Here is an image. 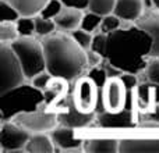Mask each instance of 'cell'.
Segmentation results:
<instances>
[{"label": "cell", "mask_w": 159, "mask_h": 153, "mask_svg": "<svg viewBox=\"0 0 159 153\" xmlns=\"http://www.w3.org/2000/svg\"><path fill=\"white\" fill-rule=\"evenodd\" d=\"M152 39L138 25L119 28L107 33L106 59L123 72L140 74L151 57Z\"/></svg>", "instance_id": "cell-1"}, {"label": "cell", "mask_w": 159, "mask_h": 153, "mask_svg": "<svg viewBox=\"0 0 159 153\" xmlns=\"http://www.w3.org/2000/svg\"><path fill=\"white\" fill-rule=\"evenodd\" d=\"M46 60V71L69 82H75L88 67L87 50L74 41L70 33H50L42 39Z\"/></svg>", "instance_id": "cell-2"}, {"label": "cell", "mask_w": 159, "mask_h": 153, "mask_svg": "<svg viewBox=\"0 0 159 153\" xmlns=\"http://www.w3.org/2000/svg\"><path fill=\"white\" fill-rule=\"evenodd\" d=\"M45 93L32 84H22L0 95V118L13 120L21 113L43 109Z\"/></svg>", "instance_id": "cell-3"}, {"label": "cell", "mask_w": 159, "mask_h": 153, "mask_svg": "<svg viewBox=\"0 0 159 153\" xmlns=\"http://www.w3.org/2000/svg\"><path fill=\"white\" fill-rule=\"evenodd\" d=\"M10 45L21 63L27 79H32L39 72L46 70L42 41H38L34 36H20Z\"/></svg>", "instance_id": "cell-4"}, {"label": "cell", "mask_w": 159, "mask_h": 153, "mask_svg": "<svg viewBox=\"0 0 159 153\" xmlns=\"http://www.w3.org/2000/svg\"><path fill=\"white\" fill-rule=\"evenodd\" d=\"M25 72L10 43H0V95L25 84Z\"/></svg>", "instance_id": "cell-5"}, {"label": "cell", "mask_w": 159, "mask_h": 153, "mask_svg": "<svg viewBox=\"0 0 159 153\" xmlns=\"http://www.w3.org/2000/svg\"><path fill=\"white\" fill-rule=\"evenodd\" d=\"M53 111L57 113L59 124L71 128H85L95 120L96 113H82L77 109L73 99V93H69L63 100H60L55 107Z\"/></svg>", "instance_id": "cell-6"}, {"label": "cell", "mask_w": 159, "mask_h": 153, "mask_svg": "<svg viewBox=\"0 0 159 153\" xmlns=\"http://www.w3.org/2000/svg\"><path fill=\"white\" fill-rule=\"evenodd\" d=\"M73 99L77 109L82 113H96V106L101 99L99 88L89 75L80 76L73 86Z\"/></svg>", "instance_id": "cell-7"}, {"label": "cell", "mask_w": 159, "mask_h": 153, "mask_svg": "<svg viewBox=\"0 0 159 153\" xmlns=\"http://www.w3.org/2000/svg\"><path fill=\"white\" fill-rule=\"evenodd\" d=\"M18 125L30 131L31 134H39V132H50L55 127H57L59 118L57 113L53 110L39 109L34 111L21 113L13 118Z\"/></svg>", "instance_id": "cell-8"}, {"label": "cell", "mask_w": 159, "mask_h": 153, "mask_svg": "<svg viewBox=\"0 0 159 153\" xmlns=\"http://www.w3.org/2000/svg\"><path fill=\"white\" fill-rule=\"evenodd\" d=\"M31 132L13 120L2 121L0 127V151L2 153H22Z\"/></svg>", "instance_id": "cell-9"}, {"label": "cell", "mask_w": 159, "mask_h": 153, "mask_svg": "<svg viewBox=\"0 0 159 153\" xmlns=\"http://www.w3.org/2000/svg\"><path fill=\"white\" fill-rule=\"evenodd\" d=\"M129 92L120 76L107 78L102 90V104L105 111L119 113L126 109Z\"/></svg>", "instance_id": "cell-10"}, {"label": "cell", "mask_w": 159, "mask_h": 153, "mask_svg": "<svg viewBox=\"0 0 159 153\" xmlns=\"http://www.w3.org/2000/svg\"><path fill=\"white\" fill-rule=\"evenodd\" d=\"M49 135L55 143V148L61 152L81 151L82 145H84V137L78 135L77 128L59 124L49 132Z\"/></svg>", "instance_id": "cell-11"}, {"label": "cell", "mask_w": 159, "mask_h": 153, "mask_svg": "<svg viewBox=\"0 0 159 153\" xmlns=\"http://www.w3.org/2000/svg\"><path fill=\"white\" fill-rule=\"evenodd\" d=\"M135 107L140 111H151L159 104V85L154 82H141L134 90Z\"/></svg>", "instance_id": "cell-12"}, {"label": "cell", "mask_w": 159, "mask_h": 153, "mask_svg": "<svg viewBox=\"0 0 159 153\" xmlns=\"http://www.w3.org/2000/svg\"><path fill=\"white\" fill-rule=\"evenodd\" d=\"M121 153H159V137H124L120 138Z\"/></svg>", "instance_id": "cell-13"}, {"label": "cell", "mask_w": 159, "mask_h": 153, "mask_svg": "<svg viewBox=\"0 0 159 153\" xmlns=\"http://www.w3.org/2000/svg\"><path fill=\"white\" fill-rule=\"evenodd\" d=\"M96 121L101 128L106 129H124L134 127V114L133 110H121L119 113L103 111L96 116Z\"/></svg>", "instance_id": "cell-14"}, {"label": "cell", "mask_w": 159, "mask_h": 153, "mask_svg": "<svg viewBox=\"0 0 159 153\" xmlns=\"http://www.w3.org/2000/svg\"><path fill=\"white\" fill-rule=\"evenodd\" d=\"M135 25L145 31L152 39L151 57H159V11L149 10L135 21Z\"/></svg>", "instance_id": "cell-15"}, {"label": "cell", "mask_w": 159, "mask_h": 153, "mask_svg": "<svg viewBox=\"0 0 159 153\" xmlns=\"http://www.w3.org/2000/svg\"><path fill=\"white\" fill-rule=\"evenodd\" d=\"M69 84L70 82L60 76H53L49 86L43 90L45 93V104L43 109L52 110L60 100H63L69 95Z\"/></svg>", "instance_id": "cell-16"}, {"label": "cell", "mask_w": 159, "mask_h": 153, "mask_svg": "<svg viewBox=\"0 0 159 153\" xmlns=\"http://www.w3.org/2000/svg\"><path fill=\"white\" fill-rule=\"evenodd\" d=\"M82 18H84V13H82L81 8L66 7L64 6L63 10L55 18V22L57 29H60V32L71 33L74 29L81 27Z\"/></svg>", "instance_id": "cell-17"}, {"label": "cell", "mask_w": 159, "mask_h": 153, "mask_svg": "<svg viewBox=\"0 0 159 153\" xmlns=\"http://www.w3.org/2000/svg\"><path fill=\"white\" fill-rule=\"evenodd\" d=\"M120 139L115 137H91L84 138L82 151L89 153H116L119 152Z\"/></svg>", "instance_id": "cell-18"}, {"label": "cell", "mask_w": 159, "mask_h": 153, "mask_svg": "<svg viewBox=\"0 0 159 153\" xmlns=\"http://www.w3.org/2000/svg\"><path fill=\"white\" fill-rule=\"evenodd\" d=\"M113 13L123 21H137L144 13V0H116Z\"/></svg>", "instance_id": "cell-19"}, {"label": "cell", "mask_w": 159, "mask_h": 153, "mask_svg": "<svg viewBox=\"0 0 159 153\" xmlns=\"http://www.w3.org/2000/svg\"><path fill=\"white\" fill-rule=\"evenodd\" d=\"M55 143L48 132H39V134H31L25 152L27 153H52L55 152Z\"/></svg>", "instance_id": "cell-20"}, {"label": "cell", "mask_w": 159, "mask_h": 153, "mask_svg": "<svg viewBox=\"0 0 159 153\" xmlns=\"http://www.w3.org/2000/svg\"><path fill=\"white\" fill-rule=\"evenodd\" d=\"M18 10L21 17H36L49 0H8Z\"/></svg>", "instance_id": "cell-21"}, {"label": "cell", "mask_w": 159, "mask_h": 153, "mask_svg": "<svg viewBox=\"0 0 159 153\" xmlns=\"http://www.w3.org/2000/svg\"><path fill=\"white\" fill-rule=\"evenodd\" d=\"M20 38L18 29H17L16 22H7L2 21L0 22V42L2 43H11L16 39Z\"/></svg>", "instance_id": "cell-22"}, {"label": "cell", "mask_w": 159, "mask_h": 153, "mask_svg": "<svg viewBox=\"0 0 159 153\" xmlns=\"http://www.w3.org/2000/svg\"><path fill=\"white\" fill-rule=\"evenodd\" d=\"M56 22L55 20L50 18H45L42 15H36L35 17V33L41 38L48 36L50 33H53L56 31Z\"/></svg>", "instance_id": "cell-23"}, {"label": "cell", "mask_w": 159, "mask_h": 153, "mask_svg": "<svg viewBox=\"0 0 159 153\" xmlns=\"http://www.w3.org/2000/svg\"><path fill=\"white\" fill-rule=\"evenodd\" d=\"M116 6V0H89V6L88 10L93 11L101 15H107V14L113 13Z\"/></svg>", "instance_id": "cell-24"}, {"label": "cell", "mask_w": 159, "mask_h": 153, "mask_svg": "<svg viewBox=\"0 0 159 153\" xmlns=\"http://www.w3.org/2000/svg\"><path fill=\"white\" fill-rule=\"evenodd\" d=\"M20 17H21V14L8 0H2L0 2V22H16Z\"/></svg>", "instance_id": "cell-25"}, {"label": "cell", "mask_w": 159, "mask_h": 153, "mask_svg": "<svg viewBox=\"0 0 159 153\" xmlns=\"http://www.w3.org/2000/svg\"><path fill=\"white\" fill-rule=\"evenodd\" d=\"M102 20H103V15L101 14H96L93 11H88V13L84 14V18H82L81 22V28L88 32H95L96 29H99L102 24Z\"/></svg>", "instance_id": "cell-26"}, {"label": "cell", "mask_w": 159, "mask_h": 153, "mask_svg": "<svg viewBox=\"0 0 159 153\" xmlns=\"http://www.w3.org/2000/svg\"><path fill=\"white\" fill-rule=\"evenodd\" d=\"M20 36H34L35 33V17H20L16 21Z\"/></svg>", "instance_id": "cell-27"}, {"label": "cell", "mask_w": 159, "mask_h": 153, "mask_svg": "<svg viewBox=\"0 0 159 153\" xmlns=\"http://www.w3.org/2000/svg\"><path fill=\"white\" fill-rule=\"evenodd\" d=\"M121 27V18L117 17L115 13H110L107 15H103V20H102V24L99 27V31L103 33H110L113 31L119 29Z\"/></svg>", "instance_id": "cell-28"}, {"label": "cell", "mask_w": 159, "mask_h": 153, "mask_svg": "<svg viewBox=\"0 0 159 153\" xmlns=\"http://www.w3.org/2000/svg\"><path fill=\"white\" fill-rule=\"evenodd\" d=\"M70 35L74 38V41L77 42V43H78L84 50L91 49V45H92V39H93V36H92V33H91V32H88V31L82 29V28L80 27V28H77V29L73 31Z\"/></svg>", "instance_id": "cell-29"}, {"label": "cell", "mask_w": 159, "mask_h": 153, "mask_svg": "<svg viewBox=\"0 0 159 153\" xmlns=\"http://www.w3.org/2000/svg\"><path fill=\"white\" fill-rule=\"evenodd\" d=\"M63 7L64 6H63V3H61V0H49V2L46 3V6L42 8L39 15L45 17V18L55 20L56 17L59 15V13L63 10Z\"/></svg>", "instance_id": "cell-30"}, {"label": "cell", "mask_w": 159, "mask_h": 153, "mask_svg": "<svg viewBox=\"0 0 159 153\" xmlns=\"http://www.w3.org/2000/svg\"><path fill=\"white\" fill-rule=\"evenodd\" d=\"M145 81L154 82L159 85V57H152L147 64V68L144 70Z\"/></svg>", "instance_id": "cell-31"}, {"label": "cell", "mask_w": 159, "mask_h": 153, "mask_svg": "<svg viewBox=\"0 0 159 153\" xmlns=\"http://www.w3.org/2000/svg\"><path fill=\"white\" fill-rule=\"evenodd\" d=\"M106 47H107V33H103L99 31V32L93 36L91 49L95 50L96 53H99L103 59H106Z\"/></svg>", "instance_id": "cell-32"}, {"label": "cell", "mask_w": 159, "mask_h": 153, "mask_svg": "<svg viewBox=\"0 0 159 153\" xmlns=\"http://www.w3.org/2000/svg\"><path fill=\"white\" fill-rule=\"evenodd\" d=\"M52 79H53V75L50 74L49 71H42V72H39L38 75H35L32 79H31V84L34 85L35 88H38V89H41V90H45L48 86H49V84L52 82Z\"/></svg>", "instance_id": "cell-33"}, {"label": "cell", "mask_w": 159, "mask_h": 153, "mask_svg": "<svg viewBox=\"0 0 159 153\" xmlns=\"http://www.w3.org/2000/svg\"><path fill=\"white\" fill-rule=\"evenodd\" d=\"M102 60H103V57H102L99 53H96L95 50L92 49H88L87 50V61H88V67H96L99 66V64L102 63Z\"/></svg>", "instance_id": "cell-34"}, {"label": "cell", "mask_w": 159, "mask_h": 153, "mask_svg": "<svg viewBox=\"0 0 159 153\" xmlns=\"http://www.w3.org/2000/svg\"><path fill=\"white\" fill-rule=\"evenodd\" d=\"M63 6L66 7H74V8H81L85 10L89 6V0H61Z\"/></svg>", "instance_id": "cell-35"}, {"label": "cell", "mask_w": 159, "mask_h": 153, "mask_svg": "<svg viewBox=\"0 0 159 153\" xmlns=\"http://www.w3.org/2000/svg\"><path fill=\"white\" fill-rule=\"evenodd\" d=\"M151 2H152V4H154V7H157L159 10V0H151Z\"/></svg>", "instance_id": "cell-36"}]
</instances>
